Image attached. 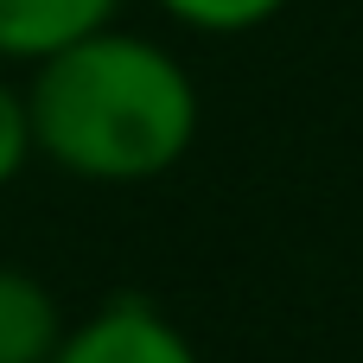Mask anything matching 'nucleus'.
<instances>
[{"instance_id":"f257e3e1","label":"nucleus","mask_w":363,"mask_h":363,"mask_svg":"<svg viewBox=\"0 0 363 363\" xmlns=\"http://www.w3.org/2000/svg\"><path fill=\"white\" fill-rule=\"evenodd\" d=\"M32 147L83 185L166 179L204 121L198 77L147 32L96 26L32 64Z\"/></svg>"},{"instance_id":"f03ea898","label":"nucleus","mask_w":363,"mask_h":363,"mask_svg":"<svg viewBox=\"0 0 363 363\" xmlns=\"http://www.w3.org/2000/svg\"><path fill=\"white\" fill-rule=\"evenodd\" d=\"M45 363H204L191 332L147 294H115L83 319H64V338Z\"/></svg>"},{"instance_id":"7ed1b4c3","label":"nucleus","mask_w":363,"mask_h":363,"mask_svg":"<svg viewBox=\"0 0 363 363\" xmlns=\"http://www.w3.org/2000/svg\"><path fill=\"white\" fill-rule=\"evenodd\" d=\"M121 0H0V57L13 64H38L57 45L115 26Z\"/></svg>"},{"instance_id":"20e7f679","label":"nucleus","mask_w":363,"mask_h":363,"mask_svg":"<svg viewBox=\"0 0 363 363\" xmlns=\"http://www.w3.org/2000/svg\"><path fill=\"white\" fill-rule=\"evenodd\" d=\"M64 338V306L57 294L19 268V262H0V363H45Z\"/></svg>"},{"instance_id":"39448f33","label":"nucleus","mask_w":363,"mask_h":363,"mask_svg":"<svg viewBox=\"0 0 363 363\" xmlns=\"http://www.w3.org/2000/svg\"><path fill=\"white\" fill-rule=\"evenodd\" d=\"M294 0H160L166 19L204 32V38H242V32H262L268 19H281Z\"/></svg>"},{"instance_id":"423d86ee","label":"nucleus","mask_w":363,"mask_h":363,"mask_svg":"<svg viewBox=\"0 0 363 363\" xmlns=\"http://www.w3.org/2000/svg\"><path fill=\"white\" fill-rule=\"evenodd\" d=\"M38 160V147H32V115H26V89H13L6 77H0V191L26 172Z\"/></svg>"}]
</instances>
